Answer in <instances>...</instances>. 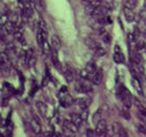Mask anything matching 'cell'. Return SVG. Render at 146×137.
I'll return each mask as SVG.
<instances>
[{
    "label": "cell",
    "mask_w": 146,
    "mask_h": 137,
    "mask_svg": "<svg viewBox=\"0 0 146 137\" xmlns=\"http://www.w3.org/2000/svg\"><path fill=\"white\" fill-rule=\"evenodd\" d=\"M118 98L121 100V102L123 103L124 107L126 108H131V104H133V98L129 90L127 88H125L124 86L121 85L118 89Z\"/></svg>",
    "instance_id": "cell-1"
},
{
    "label": "cell",
    "mask_w": 146,
    "mask_h": 137,
    "mask_svg": "<svg viewBox=\"0 0 146 137\" xmlns=\"http://www.w3.org/2000/svg\"><path fill=\"white\" fill-rule=\"evenodd\" d=\"M75 90L78 93H87L92 90V86L87 81H79L75 84Z\"/></svg>",
    "instance_id": "cell-2"
},
{
    "label": "cell",
    "mask_w": 146,
    "mask_h": 137,
    "mask_svg": "<svg viewBox=\"0 0 146 137\" xmlns=\"http://www.w3.org/2000/svg\"><path fill=\"white\" fill-rule=\"evenodd\" d=\"M113 59H114L115 63H117V64H122V63H124V61H125L124 55H123V52L121 51V48L119 47V45L115 46V51H114Z\"/></svg>",
    "instance_id": "cell-3"
},
{
    "label": "cell",
    "mask_w": 146,
    "mask_h": 137,
    "mask_svg": "<svg viewBox=\"0 0 146 137\" xmlns=\"http://www.w3.org/2000/svg\"><path fill=\"white\" fill-rule=\"evenodd\" d=\"M101 3L99 0H91L90 2H87V5L85 7V11L86 13L88 14V15H92L93 13H94L95 9L97 7V6L100 5Z\"/></svg>",
    "instance_id": "cell-4"
},
{
    "label": "cell",
    "mask_w": 146,
    "mask_h": 137,
    "mask_svg": "<svg viewBox=\"0 0 146 137\" xmlns=\"http://www.w3.org/2000/svg\"><path fill=\"white\" fill-rule=\"evenodd\" d=\"M31 130L34 133L36 134H40L41 131H42V127H41V124H40V119L38 118V116L34 115L33 119L31 120Z\"/></svg>",
    "instance_id": "cell-5"
},
{
    "label": "cell",
    "mask_w": 146,
    "mask_h": 137,
    "mask_svg": "<svg viewBox=\"0 0 146 137\" xmlns=\"http://www.w3.org/2000/svg\"><path fill=\"white\" fill-rule=\"evenodd\" d=\"M102 80H104V72H102L101 69L96 70L94 72V74H93L91 78V81L94 85H100L101 82H102Z\"/></svg>",
    "instance_id": "cell-6"
},
{
    "label": "cell",
    "mask_w": 146,
    "mask_h": 137,
    "mask_svg": "<svg viewBox=\"0 0 146 137\" xmlns=\"http://www.w3.org/2000/svg\"><path fill=\"white\" fill-rule=\"evenodd\" d=\"M63 127H64V129H66L67 131L71 132V133H76L79 128V127H77L72 120H67V119H65L64 122H63Z\"/></svg>",
    "instance_id": "cell-7"
},
{
    "label": "cell",
    "mask_w": 146,
    "mask_h": 137,
    "mask_svg": "<svg viewBox=\"0 0 146 137\" xmlns=\"http://www.w3.org/2000/svg\"><path fill=\"white\" fill-rule=\"evenodd\" d=\"M60 102H61V105L63 107H69L73 104V98L70 94H67V92L65 93L64 95L60 96Z\"/></svg>",
    "instance_id": "cell-8"
},
{
    "label": "cell",
    "mask_w": 146,
    "mask_h": 137,
    "mask_svg": "<svg viewBox=\"0 0 146 137\" xmlns=\"http://www.w3.org/2000/svg\"><path fill=\"white\" fill-rule=\"evenodd\" d=\"M107 128H108L107 122L104 119H100L97 122V125H96V132H97V134L101 135L102 133H106L107 132Z\"/></svg>",
    "instance_id": "cell-9"
},
{
    "label": "cell",
    "mask_w": 146,
    "mask_h": 137,
    "mask_svg": "<svg viewBox=\"0 0 146 137\" xmlns=\"http://www.w3.org/2000/svg\"><path fill=\"white\" fill-rule=\"evenodd\" d=\"M91 102H92V100L89 98H78V100L76 101V104H77V106H78L80 109L84 110V109H88V107L91 105Z\"/></svg>",
    "instance_id": "cell-10"
},
{
    "label": "cell",
    "mask_w": 146,
    "mask_h": 137,
    "mask_svg": "<svg viewBox=\"0 0 146 137\" xmlns=\"http://www.w3.org/2000/svg\"><path fill=\"white\" fill-rule=\"evenodd\" d=\"M123 14H124V17L126 19L127 22H133L135 21V18H136V15H135L134 11L131 9H128V7H125L123 9Z\"/></svg>",
    "instance_id": "cell-11"
},
{
    "label": "cell",
    "mask_w": 146,
    "mask_h": 137,
    "mask_svg": "<svg viewBox=\"0 0 146 137\" xmlns=\"http://www.w3.org/2000/svg\"><path fill=\"white\" fill-rule=\"evenodd\" d=\"M36 108L38 110V112L41 114L42 116H46V113H47V107H46L45 103H43L41 101H38L36 103Z\"/></svg>",
    "instance_id": "cell-12"
},
{
    "label": "cell",
    "mask_w": 146,
    "mask_h": 137,
    "mask_svg": "<svg viewBox=\"0 0 146 137\" xmlns=\"http://www.w3.org/2000/svg\"><path fill=\"white\" fill-rule=\"evenodd\" d=\"M64 76L67 80V82H72L74 80V71H73L72 68H70V66H66L64 70Z\"/></svg>",
    "instance_id": "cell-13"
},
{
    "label": "cell",
    "mask_w": 146,
    "mask_h": 137,
    "mask_svg": "<svg viewBox=\"0 0 146 137\" xmlns=\"http://www.w3.org/2000/svg\"><path fill=\"white\" fill-rule=\"evenodd\" d=\"M50 44H51L52 49H55V50H58V49L61 48V46H62L61 40H60V38H58V36H55V35L51 37Z\"/></svg>",
    "instance_id": "cell-14"
},
{
    "label": "cell",
    "mask_w": 146,
    "mask_h": 137,
    "mask_svg": "<svg viewBox=\"0 0 146 137\" xmlns=\"http://www.w3.org/2000/svg\"><path fill=\"white\" fill-rule=\"evenodd\" d=\"M133 64L135 66H142L143 65V57L138 52H135L134 55H133Z\"/></svg>",
    "instance_id": "cell-15"
},
{
    "label": "cell",
    "mask_w": 146,
    "mask_h": 137,
    "mask_svg": "<svg viewBox=\"0 0 146 137\" xmlns=\"http://www.w3.org/2000/svg\"><path fill=\"white\" fill-rule=\"evenodd\" d=\"M2 27H3V29L5 31L6 34L11 35V34H14V33H15L17 26H16V25L14 24L12 21H9L5 25H4V26H2Z\"/></svg>",
    "instance_id": "cell-16"
},
{
    "label": "cell",
    "mask_w": 146,
    "mask_h": 137,
    "mask_svg": "<svg viewBox=\"0 0 146 137\" xmlns=\"http://www.w3.org/2000/svg\"><path fill=\"white\" fill-rule=\"evenodd\" d=\"M0 65L3 66V67L5 68L9 65V55L5 53V52H1L0 53Z\"/></svg>",
    "instance_id": "cell-17"
},
{
    "label": "cell",
    "mask_w": 146,
    "mask_h": 137,
    "mask_svg": "<svg viewBox=\"0 0 146 137\" xmlns=\"http://www.w3.org/2000/svg\"><path fill=\"white\" fill-rule=\"evenodd\" d=\"M131 85H133L135 90H136L139 94H143V91H142V88H141V84H140V82H139V80H138L137 76H136V78H133V80H131Z\"/></svg>",
    "instance_id": "cell-18"
},
{
    "label": "cell",
    "mask_w": 146,
    "mask_h": 137,
    "mask_svg": "<svg viewBox=\"0 0 146 137\" xmlns=\"http://www.w3.org/2000/svg\"><path fill=\"white\" fill-rule=\"evenodd\" d=\"M71 120H72L77 127H80V125H82V122H84L82 119V117H80V114H76V113L71 114Z\"/></svg>",
    "instance_id": "cell-19"
},
{
    "label": "cell",
    "mask_w": 146,
    "mask_h": 137,
    "mask_svg": "<svg viewBox=\"0 0 146 137\" xmlns=\"http://www.w3.org/2000/svg\"><path fill=\"white\" fill-rule=\"evenodd\" d=\"M86 44L88 45V47H90V48L93 49V50L99 45V43H98L95 39H93V38H87V40H86Z\"/></svg>",
    "instance_id": "cell-20"
},
{
    "label": "cell",
    "mask_w": 146,
    "mask_h": 137,
    "mask_svg": "<svg viewBox=\"0 0 146 137\" xmlns=\"http://www.w3.org/2000/svg\"><path fill=\"white\" fill-rule=\"evenodd\" d=\"M86 69L88 70L89 72H90V74H91V78H92V76L94 74V72L96 71V65H95V63L93 61H90L87 64V66H86Z\"/></svg>",
    "instance_id": "cell-21"
},
{
    "label": "cell",
    "mask_w": 146,
    "mask_h": 137,
    "mask_svg": "<svg viewBox=\"0 0 146 137\" xmlns=\"http://www.w3.org/2000/svg\"><path fill=\"white\" fill-rule=\"evenodd\" d=\"M58 50H55V49H52L51 51V60L53 62V64L56 66V67H60V60H58Z\"/></svg>",
    "instance_id": "cell-22"
},
{
    "label": "cell",
    "mask_w": 146,
    "mask_h": 137,
    "mask_svg": "<svg viewBox=\"0 0 146 137\" xmlns=\"http://www.w3.org/2000/svg\"><path fill=\"white\" fill-rule=\"evenodd\" d=\"M94 52H95V55H97V57H104V55L107 53V49L104 48L102 46L98 45L97 47L94 49Z\"/></svg>",
    "instance_id": "cell-23"
},
{
    "label": "cell",
    "mask_w": 146,
    "mask_h": 137,
    "mask_svg": "<svg viewBox=\"0 0 146 137\" xmlns=\"http://www.w3.org/2000/svg\"><path fill=\"white\" fill-rule=\"evenodd\" d=\"M101 115H102V110L98 109L97 111L94 113V115H93V118H92V120H93V124L97 125V122L101 119Z\"/></svg>",
    "instance_id": "cell-24"
},
{
    "label": "cell",
    "mask_w": 146,
    "mask_h": 137,
    "mask_svg": "<svg viewBox=\"0 0 146 137\" xmlns=\"http://www.w3.org/2000/svg\"><path fill=\"white\" fill-rule=\"evenodd\" d=\"M52 47H51V44H48V42H47V40H46L45 42H44V44H43L42 46V50L44 53H46V55H48V53H51V50Z\"/></svg>",
    "instance_id": "cell-25"
},
{
    "label": "cell",
    "mask_w": 146,
    "mask_h": 137,
    "mask_svg": "<svg viewBox=\"0 0 146 137\" xmlns=\"http://www.w3.org/2000/svg\"><path fill=\"white\" fill-rule=\"evenodd\" d=\"M138 0H125L124 6L125 7H128V9H134L136 6H137Z\"/></svg>",
    "instance_id": "cell-26"
},
{
    "label": "cell",
    "mask_w": 146,
    "mask_h": 137,
    "mask_svg": "<svg viewBox=\"0 0 146 137\" xmlns=\"http://www.w3.org/2000/svg\"><path fill=\"white\" fill-rule=\"evenodd\" d=\"M9 21V17L7 15L3 14V15L0 16V26H1V27L4 26V25H5Z\"/></svg>",
    "instance_id": "cell-27"
},
{
    "label": "cell",
    "mask_w": 146,
    "mask_h": 137,
    "mask_svg": "<svg viewBox=\"0 0 146 137\" xmlns=\"http://www.w3.org/2000/svg\"><path fill=\"white\" fill-rule=\"evenodd\" d=\"M139 29L141 31V33H146V20L145 19H141L140 22H139V25H138Z\"/></svg>",
    "instance_id": "cell-28"
},
{
    "label": "cell",
    "mask_w": 146,
    "mask_h": 137,
    "mask_svg": "<svg viewBox=\"0 0 146 137\" xmlns=\"http://www.w3.org/2000/svg\"><path fill=\"white\" fill-rule=\"evenodd\" d=\"M144 49H145V42L144 41H138L137 45H136V50L140 52Z\"/></svg>",
    "instance_id": "cell-29"
},
{
    "label": "cell",
    "mask_w": 146,
    "mask_h": 137,
    "mask_svg": "<svg viewBox=\"0 0 146 137\" xmlns=\"http://www.w3.org/2000/svg\"><path fill=\"white\" fill-rule=\"evenodd\" d=\"M121 128H122V127L120 126V124H119V122H113L112 130H113V132H114V133H118L119 130H120Z\"/></svg>",
    "instance_id": "cell-30"
},
{
    "label": "cell",
    "mask_w": 146,
    "mask_h": 137,
    "mask_svg": "<svg viewBox=\"0 0 146 137\" xmlns=\"http://www.w3.org/2000/svg\"><path fill=\"white\" fill-rule=\"evenodd\" d=\"M80 117H82V119L84 120V122H86V120L88 119V117H89V110L88 109L82 110V113H80Z\"/></svg>",
    "instance_id": "cell-31"
},
{
    "label": "cell",
    "mask_w": 146,
    "mask_h": 137,
    "mask_svg": "<svg viewBox=\"0 0 146 137\" xmlns=\"http://www.w3.org/2000/svg\"><path fill=\"white\" fill-rule=\"evenodd\" d=\"M39 29H41L42 31H47V25L43 19H41L39 21Z\"/></svg>",
    "instance_id": "cell-32"
},
{
    "label": "cell",
    "mask_w": 146,
    "mask_h": 137,
    "mask_svg": "<svg viewBox=\"0 0 146 137\" xmlns=\"http://www.w3.org/2000/svg\"><path fill=\"white\" fill-rule=\"evenodd\" d=\"M104 3V5L107 6L108 9H112L114 6V3H115V0H102Z\"/></svg>",
    "instance_id": "cell-33"
},
{
    "label": "cell",
    "mask_w": 146,
    "mask_h": 137,
    "mask_svg": "<svg viewBox=\"0 0 146 137\" xmlns=\"http://www.w3.org/2000/svg\"><path fill=\"white\" fill-rule=\"evenodd\" d=\"M102 41H104V43H107V44L111 43V41H112V37H111V35L104 34V36H102Z\"/></svg>",
    "instance_id": "cell-34"
},
{
    "label": "cell",
    "mask_w": 146,
    "mask_h": 137,
    "mask_svg": "<svg viewBox=\"0 0 146 137\" xmlns=\"http://www.w3.org/2000/svg\"><path fill=\"white\" fill-rule=\"evenodd\" d=\"M140 34H141V31L140 29H139V27H135L134 28V33H133V36H134V38L136 40L138 39V38H139V36H140Z\"/></svg>",
    "instance_id": "cell-35"
},
{
    "label": "cell",
    "mask_w": 146,
    "mask_h": 137,
    "mask_svg": "<svg viewBox=\"0 0 146 137\" xmlns=\"http://www.w3.org/2000/svg\"><path fill=\"white\" fill-rule=\"evenodd\" d=\"M118 135L119 136H127V132L125 131V129H123V128H121L120 130H119V132H118Z\"/></svg>",
    "instance_id": "cell-36"
},
{
    "label": "cell",
    "mask_w": 146,
    "mask_h": 137,
    "mask_svg": "<svg viewBox=\"0 0 146 137\" xmlns=\"http://www.w3.org/2000/svg\"><path fill=\"white\" fill-rule=\"evenodd\" d=\"M122 115H123V117H124L125 119L131 118V115H129V114H128V112H126V111H122Z\"/></svg>",
    "instance_id": "cell-37"
},
{
    "label": "cell",
    "mask_w": 146,
    "mask_h": 137,
    "mask_svg": "<svg viewBox=\"0 0 146 137\" xmlns=\"http://www.w3.org/2000/svg\"><path fill=\"white\" fill-rule=\"evenodd\" d=\"M87 136H94V133L92 132L91 129H89L88 131H87Z\"/></svg>",
    "instance_id": "cell-38"
},
{
    "label": "cell",
    "mask_w": 146,
    "mask_h": 137,
    "mask_svg": "<svg viewBox=\"0 0 146 137\" xmlns=\"http://www.w3.org/2000/svg\"><path fill=\"white\" fill-rule=\"evenodd\" d=\"M139 129H140L141 132H144V133H146V129L145 127H143V126H139Z\"/></svg>",
    "instance_id": "cell-39"
},
{
    "label": "cell",
    "mask_w": 146,
    "mask_h": 137,
    "mask_svg": "<svg viewBox=\"0 0 146 137\" xmlns=\"http://www.w3.org/2000/svg\"><path fill=\"white\" fill-rule=\"evenodd\" d=\"M82 1H84V2H86V3H87V2H90V1H91V0H82Z\"/></svg>",
    "instance_id": "cell-40"
},
{
    "label": "cell",
    "mask_w": 146,
    "mask_h": 137,
    "mask_svg": "<svg viewBox=\"0 0 146 137\" xmlns=\"http://www.w3.org/2000/svg\"><path fill=\"white\" fill-rule=\"evenodd\" d=\"M3 136H4V135H3L2 133H0V137H3Z\"/></svg>",
    "instance_id": "cell-41"
}]
</instances>
